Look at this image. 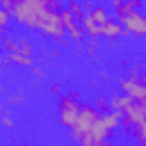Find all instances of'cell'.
<instances>
[{
    "mask_svg": "<svg viewBox=\"0 0 146 146\" xmlns=\"http://www.w3.org/2000/svg\"><path fill=\"white\" fill-rule=\"evenodd\" d=\"M68 9H71L80 21H82V18H84V14H87V11H84V5H82L80 0H71V2H68Z\"/></svg>",
    "mask_w": 146,
    "mask_h": 146,
    "instance_id": "cell-13",
    "label": "cell"
},
{
    "mask_svg": "<svg viewBox=\"0 0 146 146\" xmlns=\"http://www.w3.org/2000/svg\"><path fill=\"white\" fill-rule=\"evenodd\" d=\"M96 107L103 112V110H110V96H98L96 98Z\"/></svg>",
    "mask_w": 146,
    "mask_h": 146,
    "instance_id": "cell-17",
    "label": "cell"
},
{
    "mask_svg": "<svg viewBox=\"0 0 146 146\" xmlns=\"http://www.w3.org/2000/svg\"><path fill=\"white\" fill-rule=\"evenodd\" d=\"M139 80H141V82L146 84V71H144V73H139Z\"/></svg>",
    "mask_w": 146,
    "mask_h": 146,
    "instance_id": "cell-21",
    "label": "cell"
},
{
    "mask_svg": "<svg viewBox=\"0 0 146 146\" xmlns=\"http://www.w3.org/2000/svg\"><path fill=\"white\" fill-rule=\"evenodd\" d=\"M116 18L121 21V25L125 27L128 34L141 39L146 36V14L139 11V9H125V11H119Z\"/></svg>",
    "mask_w": 146,
    "mask_h": 146,
    "instance_id": "cell-8",
    "label": "cell"
},
{
    "mask_svg": "<svg viewBox=\"0 0 146 146\" xmlns=\"http://www.w3.org/2000/svg\"><path fill=\"white\" fill-rule=\"evenodd\" d=\"M94 41L96 39H89V43H87V55H89V59H98V50H96V46H94Z\"/></svg>",
    "mask_w": 146,
    "mask_h": 146,
    "instance_id": "cell-16",
    "label": "cell"
},
{
    "mask_svg": "<svg viewBox=\"0 0 146 146\" xmlns=\"http://www.w3.org/2000/svg\"><path fill=\"white\" fill-rule=\"evenodd\" d=\"M123 34H125V27L121 25L119 18H107L105 25H103V32H100V36L107 39V41H114V39H119Z\"/></svg>",
    "mask_w": 146,
    "mask_h": 146,
    "instance_id": "cell-11",
    "label": "cell"
},
{
    "mask_svg": "<svg viewBox=\"0 0 146 146\" xmlns=\"http://www.w3.org/2000/svg\"><path fill=\"white\" fill-rule=\"evenodd\" d=\"M50 5H52V7L57 9V11H59V0H50Z\"/></svg>",
    "mask_w": 146,
    "mask_h": 146,
    "instance_id": "cell-20",
    "label": "cell"
},
{
    "mask_svg": "<svg viewBox=\"0 0 146 146\" xmlns=\"http://www.w3.org/2000/svg\"><path fill=\"white\" fill-rule=\"evenodd\" d=\"M119 89L125 91L130 98H137V100H146V84L139 80V75H128L119 82Z\"/></svg>",
    "mask_w": 146,
    "mask_h": 146,
    "instance_id": "cell-10",
    "label": "cell"
},
{
    "mask_svg": "<svg viewBox=\"0 0 146 146\" xmlns=\"http://www.w3.org/2000/svg\"><path fill=\"white\" fill-rule=\"evenodd\" d=\"M50 94H52V96H59V94H62V84H57V82L50 84Z\"/></svg>",
    "mask_w": 146,
    "mask_h": 146,
    "instance_id": "cell-18",
    "label": "cell"
},
{
    "mask_svg": "<svg viewBox=\"0 0 146 146\" xmlns=\"http://www.w3.org/2000/svg\"><path fill=\"white\" fill-rule=\"evenodd\" d=\"M32 73H34V78H43V75H46L41 66H32Z\"/></svg>",
    "mask_w": 146,
    "mask_h": 146,
    "instance_id": "cell-19",
    "label": "cell"
},
{
    "mask_svg": "<svg viewBox=\"0 0 146 146\" xmlns=\"http://www.w3.org/2000/svg\"><path fill=\"white\" fill-rule=\"evenodd\" d=\"M107 18H110V14H107V9H105L103 5H94L91 9H87V14H84V18H82V25H84L87 36H89V39H98Z\"/></svg>",
    "mask_w": 146,
    "mask_h": 146,
    "instance_id": "cell-7",
    "label": "cell"
},
{
    "mask_svg": "<svg viewBox=\"0 0 146 146\" xmlns=\"http://www.w3.org/2000/svg\"><path fill=\"white\" fill-rule=\"evenodd\" d=\"M14 16V21L32 32H39L46 39L62 41L66 36V25L62 21V9L57 11L50 0H2Z\"/></svg>",
    "mask_w": 146,
    "mask_h": 146,
    "instance_id": "cell-1",
    "label": "cell"
},
{
    "mask_svg": "<svg viewBox=\"0 0 146 146\" xmlns=\"http://www.w3.org/2000/svg\"><path fill=\"white\" fill-rule=\"evenodd\" d=\"M98 116H100V110H98L96 105H91V103H82L80 114H78V121H75V125L68 130L71 139L78 141V144H82V139H84L87 132L94 128V123L98 121Z\"/></svg>",
    "mask_w": 146,
    "mask_h": 146,
    "instance_id": "cell-5",
    "label": "cell"
},
{
    "mask_svg": "<svg viewBox=\"0 0 146 146\" xmlns=\"http://www.w3.org/2000/svg\"><path fill=\"white\" fill-rule=\"evenodd\" d=\"M144 119H146V100L132 98L128 103V107L121 112V128L125 130V135H135V128Z\"/></svg>",
    "mask_w": 146,
    "mask_h": 146,
    "instance_id": "cell-6",
    "label": "cell"
},
{
    "mask_svg": "<svg viewBox=\"0 0 146 146\" xmlns=\"http://www.w3.org/2000/svg\"><path fill=\"white\" fill-rule=\"evenodd\" d=\"M132 98L125 94V91H121V94H112L110 96V110H116V112H123L125 107H128V103H130Z\"/></svg>",
    "mask_w": 146,
    "mask_h": 146,
    "instance_id": "cell-12",
    "label": "cell"
},
{
    "mask_svg": "<svg viewBox=\"0 0 146 146\" xmlns=\"http://www.w3.org/2000/svg\"><path fill=\"white\" fill-rule=\"evenodd\" d=\"M135 139H137L139 144H146V119L135 128Z\"/></svg>",
    "mask_w": 146,
    "mask_h": 146,
    "instance_id": "cell-14",
    "label": "cell"
},
{
    "mask_svg": "<svg viewBox=\"0 0 146 146\" xmlns=\"http://www.w3.org/2000/svg\"><path fill=\"white\" fill-rule=\"evenodd\" d=\"M116 128H121V112H116V110H103L100 116H98V121L94 123V128L82 139V146L105 144L107 139H112V135H114Z\"/></svg>",
    "mask_w": 146,
    "mask_h": 146,
    "instance_id": "cell-2",
    "label": "cell"
},
{
    "mask_svg": "<svg viewBox=\"0 0 146 146\" xmlns=\"http://www.w3.org/2000/svg\"><path fill=\"white\" fill-rule=\"evenodd\" d=\"M80 107H82V103H80V91L71 89V91H66V94H59V96H57V119H59V125L66 128V130H71V128L75 125V121H78Z\"/></svg>",
    "mask_w": 146,
    "mask_h": 146,
    "instance_id": "cell-4",
    "label": "cell"
},
{
    "mask_svg": "<svg viewBox=\"0 0 146 146\" xmlns=\"http://www.w3.org/2000/svg\"><path fill=\"white\" fill-rule=\"evenodd\" d=\"M11 11L7 9V7H2V11H0V25H2V30H9V23H11Z\"/></svg>",
    "mask_w": 146,
    "mask_h": 146,
    "instance_id": "cell-15",
    "label": "cell"
},
{
    "mask_svg": "<svg viewBox=\"0 0 146 146\" xmlns=\"http://www.w3.org/2000/svg\"><path fill=\"white\" fill-rule=\"evenodd\" d=\"M2 48H5V52H9V57L16 66H21V68H32L34 66V48H32V41L27 36L7 34L2 39Z\"/></svg>",
    "mask_w": 146,
    "mask_h": 146,
    "instance_id": "cell-3",
    "label": "cell"
},
{
    "mask_svg": "<svg viewBox=\"0 0 146 146\" xmlns=\"http://www.w3.org/2000/svg\"><path fill=\"white\" fill-rule=\"evenodd\" d=\"M59 14H62V21H64V25H66V34L71 36V41H73V43H80V41H82V36L87 34V32H84L82 21H80V18L68 9V7H66V9H62Z\"/></svg>",
    "mask_w": 146,
    "mask_h": 146,
    "instance_id": "cell-9",
    "label": "cell"
}]
</instances>
